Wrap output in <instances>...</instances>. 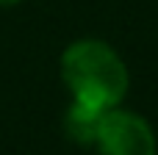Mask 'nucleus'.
I'll return each mask as SVG.
<instances>
[{
    "label": "nucleus",
    "instance_id": "obj_1",
    "mask_svg": "<svg viewBox=\"0 0 158 155\" xmlns=\"http://www.w3.org/2000/svg\"><path fill=\"white\" fill-rule=\"evenodd\" d=\"M61 78L72 100L117 108L128 92V67L117 50L100 39H78L61 55Z\"/></svg>",
    "mask_w": 158,
    "mask_h": 155
},
{
    "label": "nucleus",
    "instance_id": "obj_2",
    "mask_svg": "<svg viewBox=\"0 0 158 155\" xmlns=\"http://www.w3.org/2000/svg\"><path fill=\"white\" fill-rule=\"evenodd\" d=\"M94 147L100 155H156V133L144 116L108 108L100 122Z\"/></svg>",
    "mask_w": 158,
    "mask_h": 155
},
{
    "label": "nucleus",
    "instance_id": "obj_3",
    "mask_svg": "<svg viewBox=\"0 0 158 155\" xmlns=\"http://www.w3.org/2000/svg\"><path fill=\"white\" fill-rule=\"evenodd\" d=\"M106 111H108V108L72 100L69 108H67V116H64V130H67V136H69L75 144L94 147V139H97V130H100V122H103Z\"/></svg>",
    "mask_w": 158,
    "mask_h": 155
},
{
    "label": "nucleus",
    "instance_id": "obj_4",
    "mask_svg": "<svg viewBox=\"0 0 158 155\" xmlns=\"http://www.w3.org/2000/svg\"><path fill=\"white\" fill-rule=\"evenodd\" d=\"M19 0H0V6H17Z\"/></svg>",
    "mask_w": 158,
    "mask_h": 155
}]
</instances>
